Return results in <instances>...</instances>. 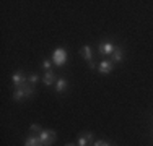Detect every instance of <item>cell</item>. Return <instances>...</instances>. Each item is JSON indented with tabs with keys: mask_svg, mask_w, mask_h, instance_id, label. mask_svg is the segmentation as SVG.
Masks as SVG:
<instances>
[{
	"mask_svg": "<svg viewBox=\"0 0 153 146\" xmlns=\"http://www.w3.org/2000/svg\"><path fill=\"white\" fill-rule=\"evenodd\" d=\"M38 136L46 146H52L54 143H56V140H57V133L54 130H42Z\"/></svg>",
	"mask_w": 153,
	"mask_h": 146,
	"instance_id": "obj_1",
	"label": "cell"
},
{
	"mask_svg": "<svg viewBox=\"0 0 153 146\" xmlns=\"http://www.w3.org/2000/svg\"><path fill=\"white\" fill-rule=\"evenodd\" d=\"M52 62L57 65V67H62V65L67 62V50L62 49V47L56 49V50H54V54H52Z\"/></svg>",
	"mask_w": 153,
	"mask_h": 146,
	"instance_id": "obj_2",
	"label": "cell"
},
{
	"mask_svg": "<svg viewBox=\"0 0 153 146\" xmlns=\"http://www.w3.org/2000/svg\"><path fill=\"white\" fill-rule=\"evenodd\" d=\"M12 81H13V86H15V89H18V88H21L25 85V83L28 81V78L25 76L23 72H15L12 76Z\"/></svg>",
	"mask_w": 153,
	"mask_h": 146,
	"instance_id": "obj_3",
	"label": "cell"
},
{
	"mask_svg": "<svg viewBox=\"0 0 153 146\" xmlns=\"http://www.w3.org/2000/svg\"><path fill=\"white\" fill-rule=\"evenodd\" d=\"M112 68H114V62H112V60H101L100 63H98V72L103 73V75L111 73Z\"/></svg>",
	"mask_w": 153,
	"mask_h": 146,
	"instance_id": "obj_4",
	"label": "cell"
},
{
	"mask_svg": "<svg viewBox=\"0 0 153 146\" xmlns=\"http://www.w3.org/2000/svg\"><path fill=\"white\" fill-rule=\"evenodd\" d=\"M112 52H114V44L112 42L106 41V42H103L100 46V54L101 55H112Z\"/></svg>",
	"mask_w": 153,
	"mask_h": 146,
	"instance_id": "obj_5",
	"label": "cell"
},
{
	"mask_svg": "<svg viewBox=\"0 0 153 146\" xmlns=\"http://www.w3.org/2000/svg\"><path fill=\"white\" fill-rule=\"evenodd\" d=\"M80 55L85 58L88 63H90V62H93V50H91V47H90V46H83L82 49H80Z\"/></svg>",
	"mask_w": 153,
	"mask_h": 146,
	"instance_id": "obj_6",
	"label": "cell"
},
{
	"mask_svg": "<svg viewBox=\"0 0 153 146\" xmlns=\"http://www.w3.org/2000/svg\"><path fill=\"white\" fill-rule=\"evenodd\" d=\"M56 81H57V76H56V73H54L52 70L46 72V75L42 76V83H44L46 86H52Z\"/></svg>",
	"mask_w": 153,
	"mask_h": 146,
	"instance_id": "obj_7",
	"label": "cell"
},
{
	"mask_svg": "<svg viewBox=\"0 0 153 146\" xmlns=\"http://www.w3.org/2000/svg\"><path fill=\"white\" fill-rule=\"evenodd\" d=\"M112 62L117 63V62H122V57H124V52H122V47L121 46H114V52H112Z\"/></svg>",
	"mask_w": 153,
	"mask_h": 146,
	"instance_id": "obj_8",
	"label": "cell"
},
{
	"mask_svg": "<svg viewBox=\"0 0 153 146\" xmlns=\"http://www.w3.org/2000/svg\"><path fill=\"white\" fill-rule=\"evenodd\" d=\"M65 89H67V80H65V78H59L56 81V91H57V93H64Z\"/></svg>",
	"mask_w": 153,
	"mask_h": 146,
	"instance_id": "obj_9",
	"label": "cell"
},
{
	"mask_svg": "<svg viewBox=\"0 0 153 146\" xmlns=\"http://www.w3.org/2000/svg\"><path fill=\"white\" fill-rule=\"evenodd\" d=\"M21 88H23V91L26 93V99L33 97V94H34V86H33L31 83H28V81H26V83H25V85L21 86Z\"/></svg>",
	"mask_w": 153,
	"mask_h": 146,
	"instance_id": "obj_10",
	"label": "cell"
},
{
	"mask_svg": "<svg viewBox=\"0 0 153 146\" xmlns=\"http://www.w3.org/2000/svg\"><path fill=\"white\" fill-rule=\"evenodd\" d=\"M13 99H15V101H23V99H26V93L23 91V88H18V89L13 91Z\"/></svg>",
	"mask_w": 153,
	"mask_h": 146,
	"instance_id": "obj_11",
	"label": "cell"
},
{
	"mask_svg": "<svg viewBox=\"0 0 153 146\" xmlns=\"http://www.w3.org/2000/svg\"><path fill=\"white\" fill-rule=\"evenodd\" d=\"M38 81H39V76L36 75V73H31V75L28 76V83H31L33 86H34V85H38Z\"/></svg>",
	"mask_w": 153,
	"mask_h": 146,
	"instance_id": "obj_12",
	"label": "cell"
},
{
	"mask_svg": "<svg viewBox=\"0 0 153 146\" xmlns=\"http://www.w3.org/2000/svg\"><path fill=\"white\" fill-rule=\"evenodd\" d=\"M82 136H85L86 140H88V143H90V145H93V143H94V141H93V133H91V131H85V133H83Z\"/></svg>",
	"mask_w": 153,
	"mask_h": 146,
	"instance_id": "obj_13",
	"label": "cell"
},
{
	"mask_svg": "<svg viewBox=\"0 0 153 146\" xmlns=\"http://www.w3.org/2000/svg\"><path fill=\"white\" fill-rule=\"evenodd\" d=\"M76 145H78V146H91L85 136H80V138H78V143H76Z\"/></svg>",
	"mask_w": 153,
	"mask_h": 146,
	"instance_id": "obj_14",
	"label": "cell"
},
{
	"mask_svg": "<svg viewBox=\"0 0 153 146\" xmlns=\"http://www.w3.org/2000/svg\"><path fill=\"white\" fill-rule=\"evenodd\" d=\"M42 67H44L46 72H51V68H52V62H51V60H44V62H42Z\"/></svg>",
	"mask_w": 153,
	"mask_h": 146,
	"instance_id": "obj_15",
	"label": "cell"
},
{
	"mask_svg": "<svg viewBox=\"0 0 153 146\" xmlns=\"http://www.w3.org/2000/svg\"><path fill=\"white\" fill-rule=\"evenodd\" d=\"M93 146H111L108 143V141H104V140H98V141H94Z\"/></svg>",
	"mask_w": 153,
	"mask_h": 146,
	"instance_id": "obj_16",
	"label": "cell"
},
{
	"mask_svg": "<svg viewBox=\"0 0 153 146\" xmlns=\"http://www.w3.org/2000/svg\"><path fill=\"white\" fill-rule=\"evenodd\" d=\"M31 131H36V133H41L42 128H41V125H38V123H34V125H31Z\"/></svg>",
	"mask_w": 153,
	"mask_h": 146,
	"instance_id": "obj_17",
	"label": "cell"
},
{
	"mask_svg": "<svg viewBox=\"0 0 153 146\" xmlns=\"http://www.w3.org/2000/svg\"><path fill=\"white\" fill-rule=\"evenodd\" d=\"M88 65H90V68H91V70H94V68H98V67H96V63H94V62H90Z\"/></svg>",
	"mask_w": 153,
	"mask_h": 146,
	"instance_id": "obj_18",
	"label": "cell"
},
{
	"mask_svg": "<svg viewBox=\"0 0 153 146\" xmlns=\"http://www.w3.org/2000/svg\"><path fill=\"white\" fill-rule=\"evenodd\" d=\"M65 146H78V145H74V143H68V145H65Z\"/></svg>",
	"mask_w": 153,
	"mask_h": 146,
	"instance_id": "obj_19",
	"label": "cell"
}]
</instances>
